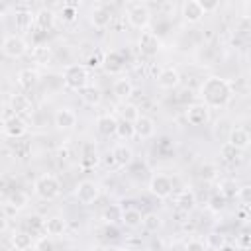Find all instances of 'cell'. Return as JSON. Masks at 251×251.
<instances>
[{
    "label": "cell",
    "instance_id": "obj_11",
    "mask_svg": "<svg viewBox=\"0 0 251 251\" xmlns=\"http://www.w3.org/2000/svg\"><path fill=\"white\" fill-rule=\"evenodd\" d=\"M180 14H182V18H184L186 24H198L206 16L200 0H186V2H182Z\"/></svg>",
    "mask_w": 251,
    "mask_h": 251
},
{
    "label": "cell",
    "instance_id": "obj_51",
    "mask_svg": "<svg viewBox=\"0 0 251 251\" xmlns=\"http://www.w3.org/2000/svg\"><path fill=\"white\" fill-rule=\"evenodd\" d=\"M112 251H131V249L129 247H114Z\"/></svg>",
    "mask_w": 251,
    "mask_h": 251
},
{
    "label": "cell",
    "instance_id": "obj_7",
    "mask_svg": "<svg viewBox=\"0 0 251 251\" xmlns=\"http://www.w3.org/2000/svg\"><path fill=\"white\" fill-rule=\"evenodd\" d=\"M149 192L155 196V198H169L173 194V188H175V182L171 176L167 175H153L149 178V184H147Z\"/></svg>",
    "mask_w": 251,
    "mask_h": 251
},
{
    "label": "cell",
    "instance_id": "obj_26",
    "mask_svg": "<svg viewBox=\"0 0 251 251\" xmlns=\"http://www.w3.org/2000/svg\"><path fill=\"white\" fill-rule=\"evenodd\" d=\"M14 20H16V27L22 31L31 29V25H35V14L31 10H14Z\"/></svg>",
    "mask_w": 251,
    "mask_h": 251
},
{
    "label": "cell",
    "instance_id": "obj_40",
    "mask_svg": "<svg viewBox=\"0 0 251 251\" xmlns=\"http://www.w3.org/2000/svg\"><path fill=\"white\" fill-rule=\"evenodd\" d=\"M237 190H239V186L231 178H224L220 182V194H224L226 198H235L237 196Z\"/></svg>",
    "mask_w": 251,
    "mask_h": 251
},
{
    "label": "cell",
    "instance_id": "obj_41",
    "mask_svg": "<svg viewBox=\"0 0 251 251\" xmlns=\"http://www.w3.org/2000/svg\"><path fill=\"white\" fill-rule=\"evenodd\" d=\"M59 16H61V20H63L65 24H73V22L76 20V6H75V4H63Z\"/></svg>",
    "mask_w": 251,
    "mask_h": 251
},
{
    "label": "cell",
    "instance_id": "obj_18",
    "mask_svg": "<svg viewBox=\"0 0 251 251\" xmlns=\"http://www.w3.org/2000/svg\"><path fill=\"white\" fill-rule=\"evenodd\" d=\"M10 108L16 112V116H31L33 114V104L25 94H12Z\"/></svg>",
    "mask_w": 251,
    "mask_h": 251
},
{
    "label": "cell",
    "instance_id": "obj_44",
    "mask_svg": "<svg viewBox=\"0 0 251 251\" xmlns=\"http://www.w3.org/2000/svg\"><path fill=\"white\" fill-rule=\"evenodd\" d=\"M206 249H208L206 247V241H202V239L192 237V239L186 241V251H206Z\"/></svg>",
    "mask_w": 251,
    "mask_h": 251
},
{
    "label": "cell",
    "instance_id": "obj_24",
    "mask_svg": "<svg viewBox=\"0 0 251 251\" xmlns=\"http://www.w3.org/2000/svg\"><path fill=\"white\" fill-rule=\"evenodd\" d=\"M175 204H176L178 210H182V212L188 214V212H192V210L196 208V194H194L190 188H184V190H180V192L176 194Z\"/></svg>",
    "mask_w": 251,
    "mask_h": 251
},
{
    "label": "cell",
    "instance_id": "obj_19",
    "mask_svg": "<svg viewBox=\"0 0 251 251\" xmlns=\"http://www.w3.org/2000/svg\"><path fill=\"white\" fill-rule=\"evenodd\" d=\"M67 233V220L61 216H51L45 220V235L49 237H63Z\"/></svg>",
    "mask_w": 251,
    "mask_h": 251
},
{
    "label": "cell",
    "instance_id": "obj_1",
    "mask_svg": "<svg viewBox=\"0 0 251 251\" xmlns=\"http://www.w3.org/2000/svg\"><path fill=\"white\" fill-rule=\"evenodd\" d=\"M231 94H233L231 82L226 78H220V76H208L200 86L202 104H206L208 108L227 106V102L231 100Z\"/></svg>",
    "mask_w": 251,
    "mask_h": 251
},
{
    "label": "cell",
    "instance_id": "obj_36",
    "mask_svg": "<svg viewBox=\"0 0 251 251\" xmlns=\"http://www.w3.org/2000/svg\"><path fill=\"white\" fill-rule=\"evenodd\" d=\"M122 214H124V208L112 204V206L104 208V212H102V220H104L106 224H114V226H116L118 222H122Z\"/></svg>",
    "mask_w": 251,
    "mask_h": 251
},
{
    "label": "cell",
    "instance_id": "obj_28",
    "mask_svg": "<svg viewBox=\"0 0 251 251\" xmlns=\"http://www.w3.org/2000/svg\"><path fill=\"white\" fill-rule=\"evenodd\" d=\"M98 153H96V147L92 143H86L84 149H82V157H80V167L82 169H94L98 165Z\"/></svg>",
    "mask_w": 251,
    "mask_h": 251
},
{
    "label": "cell",
    "instance_id": "obj_12",
    "mask_svg": "<svg viewBox=\"0 0 251 251\" xmlns=\"http://www.w3.org/2000/svg\"><path fill=\"white\" fill-rule=\"evenodd\" d=\"M102 67H104L106 73L116 75V73L124 71V67H126V55H124L122 51H118V49H112V51H108V53L104 55Z\"/></svg>",
    "mask_w": 251,
    "mask_h": 251
},
{
    "label": "cell",
    "instance_id": "obj_49",
    "mask_svg": "<svg viewBox=\"0 0 251 251\" xmlns=\"http://www.w3.org/2000/svg\"><path fill=\"white\" fill-rule=\"evenodd\" d=\"M202 8H204V14L216 12V10L220 8V2H202Z\"/></svg>",
    "mask_w": 251,
    "mask_h": 251
},
{
    "label": "cell",
    "instance_id": "obj_35",
    "mask_svg": "<svg viewBox=\"0 0 251 251\" xmlns=\"http://www.w3.org/2000/svg\"><path fill=\"white\" fill-rule=\"evenodd\" d=\"M206 247L212 251H222L226 247V235L220 231H210L206 235Z\"/></svg>",
    "mask_w": 251,
    "mask_h": 251
},
{
    "label": "cell",
    "instance_id": "obj_22",
    "mask_svg": "<svg viewBox=\"0 0 251 251\" xmlns=\"http://www.w3.org/2000/svg\"><path fill=\"white\" fill-rule=\"evenodd\" d=\"M112 92H114L116 98H120V100H127V98L133 94V82H131L127 76H120V78L114 80V84H112Z\"/></svg>",
    "mask_w": 251,
    "mask_h": 251
},
{
    "label": "cell",
    "instance_id": "obj_25",
    "mask_svg": "<svg viewBox=\"0 0 251 251\" xmlns=\"http://www.w3.org/2000/svg\"><path fill=\"white\" fill-rule=\"evenodd\" d=\"M55 12L53 10H49V8H41V10H37L35 12V27L39 29V31H47V29H51L53 25H55Z\"/></svg>",
    "mask_w": 251,
    "mask_h": 251
},
{
    "label": "cell",
    "instance_id": "obj_30",
    "mask_svg": "<svg viewBox=\"0 0 251 251\" xmlns=\"http://www.w3.org/2000/svg\"><path fill=\"white\" fill-rule=\"evenodd\" d=\"M141 226H143V229L147 233H157L163 227V220H161V216L157 212H147V214H143Z\"/></svg>",
    "mask_w": 251,
    "mask_h": 251
},
{
    "label": "cell",
    "instance_id": "obj_23",
    "mask_svg": "<svg viewBox=\"0 0 251 251\" xmlns=\"http://www.w3.org/2000/svg\"><path fill=\"white\" fill-rule=\"evenodd\" d=\"M96 129L98 133L110 137V135H116V129H118V120L110 114H102L96 118Z\"/></svg>",
    "mask_w": 251,
    "mask_h": 251
},
{
    "label": "cell",
    "instance_id": "obj_17",
    "mask_svg": "<svg viewBox=\"0 0 251 251\" xmlns=\"http://www.w3.org/2000/svg\"><path fill=\"white\" fill-rule=\"evenodd\" d=\"M112 157H114V163L120 167V169H126L133 163V149L126 143H118L114 145L112 149Z\"/></svg>",
    "mask_w": 251,
    "mask_h": 251
},
{
    "label": "cell",
    "instance_id": "obj_2",
    "mask_svg": "<svg viewBox=\"0 0 251 251\" xmlns=\"http://www.w3.org/2000/svg\"><path fill=\"white\" fill-rule=\"evenodd\" d=\"M88 78H90V73H88V67L82 65V63H71L65 67L63 71V80H65V86L69 90H75V92H80L88 86Z\"/></svg>",
    "mask_w": 251,
    "mask_h": 251
},
{
    "label": "cell",
    "instance_id": "obj_13",
    "mask_svg": "<svg viewBox=\"0 0 251 251\" xmlns=\"http://www.w3.org/2000/svg\"><path fill=\"white\" fill-rule=\"evenodd\" d=\"M53 122H55V126H57L59 129H73V127L76 126V122H78V116H76V112H75L73 108L63 106V108H59V110L55 112Z\"/></svg>",
    "mask_w": 251,
    "mask_h": 251
},
{
    "label": "cell",
    "instance_id": "obj_6",
    "mask_svg": "<svg viewBox=\"0 0 251 251\" xmlns=\"http://www.w3.org/2000/svg\"><path fill=\"white\" fill-rule=\"evenodd\" d=\"M98 196H100V186L94 180H80L75 186V198L82 206H90L92 202L98 200Z\"/></svg>",
    "mask_w": 251,
    "mask_h": 251
},
{
    "label": "cell",
    "instance_id": "obj_16",
    "mask_svg": "<svg viewBox=\"0 0 251 251\" xmlns=\"http://www.w3.org/2000/svg\"><path fill=\"white\" fill-rule=\"evenodd\" d=\"M227 143H231L235 149L243 151L251 145V133L245 127H231L227 133Z\"/></svg>",
    "mask_w": 251,
    "mask_h": 251
},
{
    "label": "cell",
    "instance_id": "obj_4",
    "mask_svg": "<svg viewBox=\"0 0 251 251\" xmlns=\"http://www.w3.org/2000/svg\"><path fill=\"white\" fill-rule=\"evenodd\" d=\"M127 24L135 29H145L151 22V10L145 2H126Z\"/></svg>",
    "mask_w": 251,
    "mask_h": 251
},
{
    "label": "cell",
    "instance_id": "obj_31",
    "mask_svg": "<svg viewBox=\"0 0 251 251\" xmlns=\"http://www.w3.org/2000/svg\"><path fill=\"white\" fill-rule=\"evenodd\" d=\"M12 245L16 247V251H29L33 247V235L27 231H18L12 235Z\"/></svg>",
    "mask_w": 251,
    "mask_h": 251
},
{
    "label": "cell",
    "instance_id": "obj_45",
    "mask_svg": "<svg viewBox=\"0 0 251 251\" xmlns=\"http://www.w3.org/2000/svg\"><path fill=\"white\" fill-rule=\"evenodd\" d=\"M29 151H31V147H29V143H25V141H16V155L18 157H27L29 155Z\"/></svg>",
    "mask_w": 251,
    "mask_h": 251
},
{
    "label": "cell",
    "instance_id": "obj_15",
    "mask_svg": "<svg viewBox=\"0 0 251 251\" xmlns=\"http://www.w3.org/2000/svg\"><path fill=\"white\" fill-rule=\"evenodd\" d=\"M157 84L165 90H173L180 84V73L175 67H165V69H161V73L157 76Z\"/></svg>",
    "mask_w": 251,
    "mask_h": 251
},
{
    "label": "cell",
    "instance_id": "obj_29",
    "mask_svg": "<svg viewBox=\"0 0 251 251\" xmlns=\"http://www.w3.org/2000/svg\"><path fill=\"white\" fill-rule=\"evenodd\" d=\"M31 59L35 61V63H39V65H47L49 63V59H51V47L47 45V43H35L33 47H31Z\"/></svg>",
    "mask_w": 251,
    "mask_h": 251
},
{
    "label": "cell",
    "instance_id": "obj_21",
    "mask_svg": "<svg viewBox=\"0 0 251 251\" xmlns=\"http://www.w3.org/2000/svg\"><path fill=\"white\" fill-rule=\"evenodd\" d=\"M133 126H135V135L139 139H149V137L155 135V120L149 118V116H143L141 114Z\"/></svg>",
    "mask_w": 251,
    "mask_h": 251
},
{
    "label": "cell",
    "instance_id": "obj_47",
    "mask_svg": "<svg viewBox=\"0 0 251 251\" xmlns=\"http://www.w3.org/2000/svg\"><path fill=\"white\" fill-rule=\"evenodd\" d=\"M104 233H106V237H108V239H114V237H118V229H116V226H114V224H106V229H104Z\"/></svg>",
    "mask_w": 251,
    "mask_h": 251
},
{
    "label": "cell",
    "instance_id": "obj_20",
    "mask_svg": "<svg viewBox=\"0 0 251 251\" xmlns=\"http://www.w3.org/2000/svg\"><path fill=\"white\" fill-rule=\"evenodd\" d=\"M16 82H18V86L20 88H24V90H31L37 82H39V73L35 71V69H22V71H18V75H16Z\"/></svg>",
    "mask_w": 251,
    "mask_h": 251
},
{
    "label": "cell",
    "instance_id": "obj_32",
    "mask_svg": "<svg viewBox=\"0 0 251 251\" xmlns=\"http://www.w3.org/2000/svg\"><path fill=\"white\" fill-rule=\"evenodd\" d=\"M80 100L86 104V106H90V108H94V106H98L100 102H102V92L96 88V86H86L84 90H80Z\"/></svg>",
    "mask_w": 251,
    "mask_h": 251
},
{
    "label": "cell",
    "instance_id": "obj_3",
    "mask_svg": "<svg viewBox=\"0 0 251 251\" xmlns=\"http://www.w3.org/2000/svg\"><path fill=\"white\" fill-rule=\"evenodd\" d=\"M33 192L35 196H39L41 200H55L61 194V182L55 175L51 173H43L35 178L33 182Z\"/></svg>",
    "mask_w": 251,
    "mask_h": 251
},
{
    "label": "cell",
    "instance_id": "obj_39",
    "mask_svg": "<svg viewBox=\"0 0 251 251\" xmlns=\"http://www.w3.org/2000/svg\"><path fill=\"white\" fill-rule=\"evenodd\" d=\"M226 204H227V198L218 192V194H212V196H210V200H208V210L214 212V214H220V212L226 208Z\"/></svg>",
    "mask_w": 251,
    "mask_h": 251
},
{
    "label": "cell",
    "instance_id": "obj_34",
    "mask_svg": "<svg viewBox=\"0 0 251 251\" xmlns=\"http://www.w3.org/2000/svg\"><path fill=\"white\" fill-rule=\"evenodd\" d=\"M120 116H122V120L135 124V122H137V118L141 116V112H139V106H137V104L126 102V104H122V108H120Z\"/></svg>",
    "mask_w": 251,
    "mask_h": 251
},
{
    "label": "cell",
    "instance_id": "obj_27",
    "mask_svg": "<svg viewBox=\"0 0 251 251\" xmlns=\"http://www.w3.org/2000/svg\"><path fill=\"white\" fill-rule=\"evenodd\" d=\"M143 222V214L139 208L135 206H129V208H124V214H122V224L126 227H139Z\"/></svg>",
    "mask_w": 251,
    "mask_h": 251
},
{
    "label": "cell",
    "instance_id": "obj_48",
    "mask_svg": "<svg viewBox=\"0 0 251 251\" xmlns=\"http://www.w3.org/2000/svg\"><path fill=\"white\" fill-rule=\"evenodd\" d=\"M169 251H186V241H173L171 245H169Z\"/></svg>",
    "mask_w": 251,
    "mask_h": 251
},
{
    "label": "cell",
    "instance_id": "obj_9",
    "mask_svg": "<svg viewBox=\"0 0 251 251\" xmlns=\"http://www.w3.org/2000/svg\"><path fill=\"white\" fill-rule=\"evenodd\" d=\"M184 116L190 126H204L210 120V108L202 102H194V104H188Z\"/></svg>",
    "mask_w": 251,
    "mask_h": 251
},
{
    "label": "cell",
    "instance_id": "obj_46",
    "mask_svg": "<svg viewBox=\"0 0 251 251\" xmlns=\"http://www.w3.org/2000/svg\"><path fill=\"white\" fill-rule=\"evenodd\" d=\"M102 61H104V55H100V53H94V55H90L88 57V69H92V67H102Z\"/></svg>",
    "mask_w": 251,
    "mask_h": 251
},
{
    "label": "cell",
    "instance_id": "obj_14",
    "mask_svg": "<svg viewBox=\"0 0 251 251\" xmlns=\"http://www.w3.org/2000/svg\"><path fill=\"white\" fill-rule=\"evenodd\" d=\"M112 12L104 6V4H96L92 10H90V24L96 27V29H106L110 24H112Z\"/></svg>",
    "mask_w": 251,
    "mask_h": 251
},
{
    "label": "cell",
    "instance_id": "obj_43",
    "mask_svg": "<svg viewBox=\"0 0 251 251\" xmlns=\"http://www.w3.org/2000/svg\"><path fill=\"white\" fill-rule=\"evenodd\" d=\"M200 176H202L204 180H214V178L218 176V167L212 165V163L202 165V169H200Z\"/></svg>",
    "mask_w": 251,
    "mask_h": 251
},
{
    "label": "cell",
    "instance_id": "obj_38",
    "mask_svg": "<svg viewBox=\"0 0 251 251\" xmlns=\"http://www.w3.org/2000/svg\"><path fill=\"white\" fill-rule=\"evenodd\" d=\"M220 155H222V159L224 161H227V163H235L237 159H239V155H241V151L239 149H235L231 143H224L222 147H220Z\"/></svg>",
    "mask_w": 251,
    "mask_h": 251
},
{
    "label": "cell",
    "instance_id": "obj_50",
    "mask_svg": "<svg viewBox=\"0 0 251 251\" xmlns=\"http://www.w3.org/2000/svg\"><path fill=\"white\" fill-rule=\"evenodd\" d=\"M190 96H192V92H190V90L186 88V90H182V92H180V96H178V100H180V102H186V98L190 100Z\"/></svg>",
    "mask_w": 251,
    "mask_h": 251
},
{
    "label": "cell",
    "instance_id": "obj_42",
    "mask_svg": "<svg viewBox=\"0 0 251 251\" xmlns=\"http://www.w3.org/2000/svg\"><path fill=\"white\" fill-rule=\"evenodd\" d=\"M235 198H237L243 206H251V184H243V186H239Z\"/></svg>",
    "mask_w": 251,
    "mask_h": 251
},
{
    "label": "cell",
    "instance_id": "obj_8",
    "mask_svg": "<svg viewBox=\"0 0 251 251\" xmlns=\"http://www.w3.org/2000/svg\"><path fill=\"white\" fill-rule=\"evenodd\" d=\"M137 47H139L141 55L155 57L161 51V37L155 31H141V35L137 39Z\"/></svg>",
    "mask_w": 251,
    "mask_h": 251
},
{
    "label": "cell",
    "instance_id": "obj_5",
    "mask_svg": "<svg viewBox=\"0 0 251 251\" xmlns=\"http://www.w3.org/2000/svg\"><path fill=\"white\" fill-rule=\"evenodd\" d=\"M2 53L10 59H20L27 53V41L22 37V35H16V33H10L2 39Z\"/></svg>",
    "mask_w": 251,
    "mask_h": 251
},
{
    "label": "cell",
    "instance_id": "obj_37",
    "mask_svg": "<svg viewBox=\"0 0 251 251\" xmlns=\"http://www.w3.org/2000/svg\"><path fill=\"white\" fill-rule=\"evenodd\" d=\"M116 135L124 141H129L131 137H135V126L131 122H126V120H120L118 122V129H116Z\"/></svg>",
    "mask_w": 251,
    "mask_h": 251
},
{
    "label": "cell",
    "instance_id": "obj_33",
    "mask_svg": "<svg viewBox=\"0 0 251 251\" xmlns=\"http://www.w3.org/2000/svg\"><path fill=\"white\" fill-rule=\"evenodd\" d=\"M6 204H10L12 208H16L20 212V210H24L29 204V196L24 190H12L10 196H8V200H6Z\"/></svg>",
    "mask_w": 251,
    "mask_h": 251
},
{
    "label": "cell",
    "instance_id": "obj_10",
    "mask_svg": "<svg viewBox=\"0 0 251 251\" xmlns=\"http://www.w3.org/2000/svg\"><path fill=\"white\" fill-rule=\"evenodd\" d=\"M2 131L6 137H12V139H20L22 135H25L27 131V124L22 116H12L8 120H2Z\"/></svg>",
    "mask_w": 251,
    "mask_h": 251
}]
</instances>
